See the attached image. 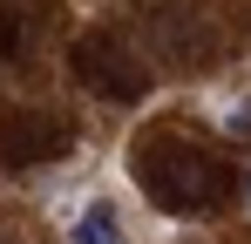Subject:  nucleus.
Listing matches in <instances>:
<instances>
[{"label":"nucleus","instance_id":"nucleus-1","mask_svg":"<svg viewBox=\"0 0 251 244\" xmlns=\"http://www.w3.org/2000/svg\"><path fill=\"white\" fill-rule=\"evenodd\" d=\"M143 183H150L170 210H210L217 190H224V170L210 156H197L190 143H163V149L143 156Z\"/></svg>","mask_w":251,"mask_h":244},{"label":"nucleus","instance_id":"nucleus-2","mask_svg":"<svg viewBox=\"0 0 251 244\" xmlns=\"http://www.w3.org/2000/svg\"><path fill=\"white\" fill-rule=\"evenodd\" d=\"M75 68H82V75L95 81L102 95H116V102L143 88V68H136V61H129V54H123V48H116V41H109V34H95V41H82V48H75Z\"/></svg>","mask_w":251,"mask_h":244},{"label":"nucleus","instance_id":"nucleus-3","mask_svg":"<svg viewBox=\"0 0 251 244\" xmlns=\"http://www.w3.org/2000/svg\"><path fill=\"white\" fill-rule=\"evenodd\" d=\"M68 244H123V217L109 203H88L82 217L68 224Z\"/></svg>","mask_w":251,"mask_h":244},{"label":"nucleus","instance_id":"nucleus-4","mask_svg":"<svg viewBox=\"0 0 251 244\" xmlns=\"http://www.w3.org/2000/svg\"><path fill=\"white\" fill-rule=\"evenodd\" d=\"M245 203H251V170H245Z\"/></svg>","mask_w":251,"mask_h":244}]
</instances>
